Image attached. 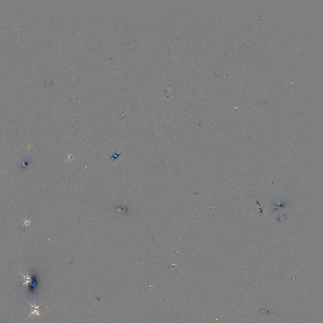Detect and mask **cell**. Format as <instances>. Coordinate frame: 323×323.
I'll list each match as a JSON object with an SVG mask.
<instances>
[{"label":"cell","instance_id":"2","mask_svg":"<svg viewBox=\"0 0 323 323\" xmlns=\"http://www.w3.org/2000/svg\"><path fill=\"white\" fill-rule=\"evenodd\" d=\"M18 274L22 275V277H23V286H24V285L26 286V285H29V284H30L31 282H32V278H31L30 276H29L28 275H25L24 274H23L22 273H21V272H19Z\"/></svg>","mask_w":323,"mask_h":323},{"label":"cell","instance_id":"1","mask_svg":"<svg viewBox=\"0 0 323 323\" xmlns=\"http://www.w3.org/2000/svg\"><path fill=\"white\" fill-rule=\"evenodd\" d=\"M29 304L32 307L33 309V310L32 311V312H31L29 316H28V317H29L30 316H32V315H35V316H41V313L39 312V308H40V305H37L36 303H35V305H33L32 304V303H30L29 302Z\"/></svg>","mask_w":323,"mask_h":323}]
</instances>
